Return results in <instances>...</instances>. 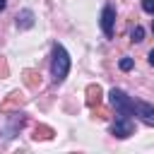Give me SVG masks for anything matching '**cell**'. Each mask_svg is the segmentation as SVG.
<instances>
[{
	"label": "cell",
	"mask_w": 154,
	"mask_h": 154,
	"mask_svg": "<svg viewBox=\"0 0 154 154\" xmlns=\"http://www.w3.org/2000/svg\"><path fill=\"white\" fill-rule=\"evenodd\" d=\"M149 65H152V67H154V48H152V51H149Z\"/></svg>",
	"instance_id": "30bf717a"
},
{
	"label": "cell",
	"mask_w": 154,
	"mask_h": 154,
	"mask_svg": "<svg viewBox=\"0 0 154 154\" xmlns=\"http://www.w3.org/2000/svg\"><path fill=\"white\" fill-rule=\"evenodd\" d=\"M113 24H116V10L111 7V5H106L103 10H101V31L111 38L113 36Z\"/></svg>",
	"instance_id": "5b68a950"
},
{
	"label": "cell",
	"mask_w": 154,
	"mask_h": 154,
	"mask_svg": "<svg viewBox=\"0 0 154 154\" xmlns=\"http://www.w3.org/2000/svg\"><path fill=\"white\" fill-rule=\"evenodd\" d=\"M67 72H70V55L60 43H55L53 58H51V77H53V82H63L67 77Z\"/></svg>",
	"instance_id": "6da1fadb"
},
{
	"label": "cell",
	"mask_w": 154,
	"mask_h": 154,
	"mask_svg": "<svg viewBox=\"0 0 154 154\" xmlns=\"http://www.w3.org/2000/svg\"><path fill=\"white\" fill-rule=\"evenodd\" d=\"M132 130H135V123H132L130 116H125V113H120V118H116V123L111 125V132H113L116 137H130Z\"/></svg>",
	"instance_id": "277c9868"
},
{
	"label": "cell",
	"mask_w": 154,
	"mask_h": 154,
	"mask_svg": "<svg viewBox=\"0 0 154 154\" xmlns=\"http://www.w3.org/2000/svg\"><path fill=\"white\" fill-rule=\"evenodd\" d=\"M5 7H7V0H0V12H2Z\"/></svg>",
	"instance_id": "8fae6325"
},
{
	"label": "cell",
	"mask_w": 154,
	"mask_h": 154,
	"mask_svg": "<svg viewBox=\"0 0 154 154\" xmlns=\"http://www.w3.org/2000/svg\"><path fill=\"white\" fill-rule=\"evenodd\" d=\"M130 38H132L135 43H140V41H144V29H142V26H135V29L130 31Z\"/></svg>",
	"instance_id": "52a82bcc"
},
{
	"label": "cell",
	"mask_w": 154,
	"mask_h": 154,
	"mask_svg": "<svg viewBox=\"0 0 154 154\" xmlns=\"http://www.w3.org/2000/svg\"><path fill=\"white\" fill-rule=\"evenodd\" d=\"M17 26H19V29H31V26H34V12H31V10L17 12Z\"/></svg>",
	"instance_id": "8992f818"
},
{
	"label": "cell",
	"mask_w": 154,
	"mask_h": 154,
	"mask_svg": "<svg viewBox=\"0 0 154 154\" xmlns=\"http://www.w3.org/2000/svg\"><path fill=\"white\" fill-rule=\"evenodd\" d=\"M130 116H137L144 125L154 128V103H147V101H130Z\"/></svg>",
	"instance_id": "7a4b0ae2"
},
{
	"label": "cell",
	"mask_w": 154,
	"mask_h": 154,
	"mask_svg": "<svg viewBox=\"0 0 154 154\" xmlns=\"http://www.w3.org/2000/svg\"><path fill=\"white\" fill-rule=\"evenodd\" d=\"M108 99H111V103H113V108L118 111V113H125V116H130V96L123 91V89H111L108 91Z\"/></svg>",
	"instance_id": "3957f363"
},
{
	"label": "cell",
	"mask_w": 154,
	"mask_h": 154,
	"mask_svg": "<svg viewBox=\"0 0 154 154\" xmlns=\"http://www.w3.org/2000/svg\"><path fill=\"white\" fill-rule=\"evenodd\" d=\"M152 31H154V22H152Z\"/></svg>",
	"instance_id": "7c38bea8"
},
{
	"label": "cell",
	"mask_w": 154,
	"mask_h": 154,
	"mask_svg": "<svg viewBox=\"0 0 154 154\" xmlns=\"http://www.w3.org/2000/svg\"><path fill=\"white\" fill-rule=\"evenodd\" d=\"M142 10L149 12V14H154V0H142Z\"/></svg>",
	"instance_id": "9c48e42d"
},
{
	"label": "cell",
	"mask_w": 154,
	"mask_h": 154,
	"mask_svg": "<svg viewBox=\"0 0 154 154\" xmlns=\"http://www.w3.org/2000/svg\"><path fill=\"white\" fill-rule=\"evenodd\" d=\"M118 65H120V70H123V72H128V70H132V58H123Z\"/></svg>",
	"instance_id": "ba28073f"
}]
</instances>
